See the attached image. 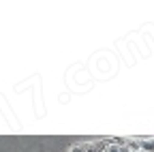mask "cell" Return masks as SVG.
<instances>
[{"instance_id":"1","label":"cell","mask_w":154,"mask_h":152,"mask_svg":"<svg viewBox=\"0 0 154 152\" xmlns=\"http://www.w3.org/2000/svg\"><path fill=\"white\" fill-rule=\"evenodd\" d=\"M139 146H141V152H154V137H146V139H141Z\"/></svg>"},{"instance_id":"2","label":"cell","mask_w":154,"mask_h":152,"mask_svg":"<svg viewBox=\"0 0 154 152\" xmlns=\"http://www.w3.org/2000/svg\"><path fill=\"white\" fill-rule=\"evenodd\" d=\"M107 152H122V148H120L118 144H113V141L109 139V150H107Z\"/></svg>"}]
</instances>
